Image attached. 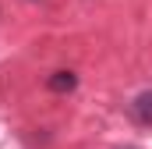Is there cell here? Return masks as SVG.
I'll return each instance as SVG.
<instances>
[{"label": "cell", "mask_w": 152, "mask_h": 149, "mask_svg": "<svg viewBox=\"0 0 152 149\" xmlns=\"http://www.w3.org/2000/svg\"><path fill=\"white\" fill-rule=\"evenodd\" d=\"M46 89L50 92H75L78 89V74L75 71H53L46 78Z\"/></svg>", "instance_id": "obj_2"}, {"label": "cell", "mask_w": 152, "mask_h": 149, "mask_svg": "<svg viewBox=\"0 0 152 149\" xmlns=\"http://www.w3.org/2000/svg\"><path fill=\"white\" fill-rule=\"evenodd\" d=\"M131 117H134L142 128H152V89L138 92V96L131 100Z\"/></svg>", "instance_id": "obj_1"}]
</instances>
